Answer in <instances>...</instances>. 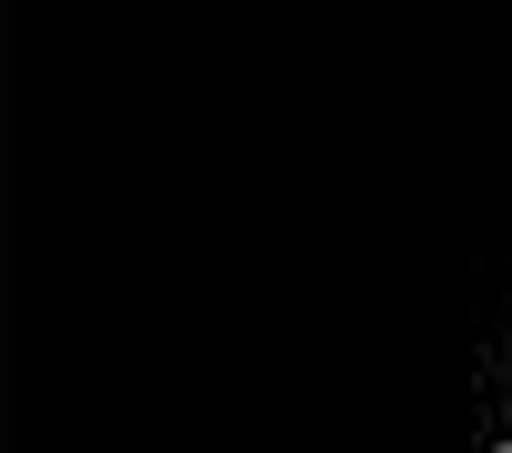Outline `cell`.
Wrapping results in <instances>:
<instances>
[{"label": "cell", "instance_id": "1", "mask_svg": "<svg viewBox=\"0 0 512 453\" xmlns=\"http://www.w3.org/2000/svg\"><path fill=\"white\" fill-rule=\"evenodd\" d=\"M503 453H512V444H503Z\"/></svg>", "mask_w": 512, "mask_h": 453}]
</instances>
